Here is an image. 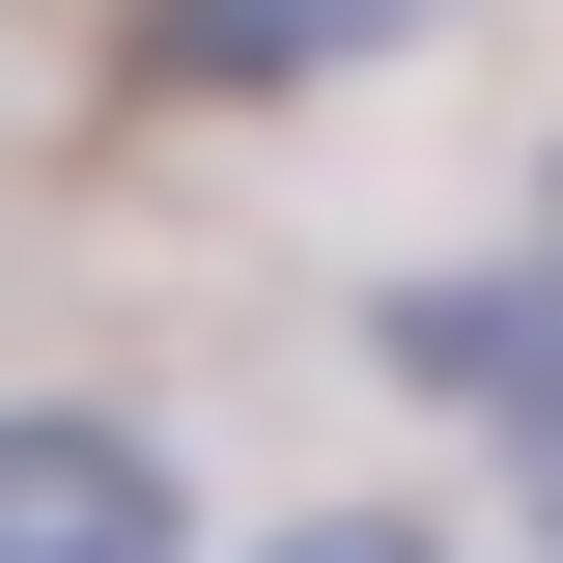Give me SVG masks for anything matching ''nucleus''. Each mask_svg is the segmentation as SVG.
Returning <instances> with one entry per match:
<instances>
[{"instance_id":"f257e3e1","label":"nucleus","mask_w":563,"mask_h":563,"mask_svg":"<svg viewBox=\"0 0 563 563\" xmlns=\"http://www.w3.org/2000/svg\"><path fill=\"white\" fill-rule=\"evenodd\" d=\"M422 0H141L113 57L169 85V113H282V85H339V57H395Z\"/></svg>"},{"instance_id":"f03ea898","label":"nucleus","mask_w":563,"mask_h":563,"mask_svg":"<svg viewBox=\"0 0 563 563\" xmlns=\"http://www.w3.org/2000/svg\"><path fill=\"white\" fill-rule=\"evenodd\" d=\"M366 339H395V395H451V422H536V395H563V254H479V282H395Z\"/></svg>"},{"instance_id":"7ed1b4c3","label":"nucleus","mask_w":563,"mask_h":563,"mask_svg":"<svg viewBox=\"0 0 563 563\" xmlns=\"http://www.w3.org/2000/svg\"><path fill=\"white\" fill-rule=\"evenodd\" d=\"M0 563H169V451L141 422H0Z\"/></svg>"},{"instance_id":"20e7f679","label":"nucleus","mask_w":563,"mask_h":563,"mask_svg":"<svg viewBox=\"0 0 563 563\" xmlns=\"http://www.w3.org/2000/svg\"><path fill=\"white\" fill-rule=\"evenodd\" d=\"M254 563H451L422 507H310V536H254Z\"/></svg>"},{"instance_id":"39448f33","label":"nucleus","mask_w":563,"mask_h":563,"mask_svg":"<svg viewBox=\"0 0 563 563\" xmlns=\"http://www.w3.org/2000/svg\"><path fill=\"white\" fill-rule=\"evenodd\" d=\"M507 451H536V536H563V395H536V422H507Z\"/></svg>"}]
</instances>
